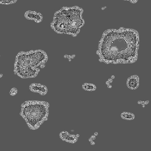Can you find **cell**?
Wrapping results in <instances>:
<instances>
[{"mask_svg": "<svg viewBox=\"0 0 151 151\" xmlns=\"http://www.w3.org/2000/svg\"><path fill=\"white\" fill-rule=\"evenodd\" d=\"M124 0L128 1V0Z\"/></svg>", "mask_w": 151, "mask_h": 151, "instance_id": "33", "label": "cell"}, {"mask_svg": "<svg viewBox=\"0 0 151 151\" xmlns=\"http://www.w3.org/2000/svg\"><path fill=\"white\" fill-rule=\"evenodd\" d=\"M106 84L107 85H108L109 84V82H108V81H107V82H106Z\"/></svg>", "mask_w": 151, "mask_h": 151, "instance_id": "26", "label": "cell"}, {"mask_svg": "<svg viewBox=\"0 0 151 151\" xmlns=\"http://www.w3.org/2000/svg\"><path fill=\"white\" fill-rule=\"evenodd\" d=\"M149 101L148 100H146V101L145 102V104H148V103H149Z\"/></svg>", "mask_w": 151, "mask_h": 151, "instance_id": "19", "label": "cell"}, {"mask_svg": "<svg viewBox=\"0 0 151 151\" xmlns=\"http://www.w3.org/2000/svg\"><path fill=\"white\" fill-rule=\"evenodd\" d=\"M141 102H142V101L141 100H139L138 101V104H141Z\"/></svg>", "mask_w": 151, "mask_h": 151, "instance_id": "22", "label": "cell"}, {"mask_svg": "<svg viewBox=\"0 0 151 151\" xmlns=\"http://www.w3.org/2000/svg\"><path fill=\"white\" fill-rule=\"evenodd\" d=\"M67 55H65L64 56V57L65 58H67Z\"/></svg>", "mask_w": 151, "mask_h": 151, "instance_id": "29", "label": "cell"}, {"mask_svg": "<svg viewBox=\"0 0 151 151\" xmlns=\"http://www.w3.org/2000/svg\"><path fill=\"white\" fill-rule=\"evenodd\" d=\"M138 1V0H128V1L133 4L136 3Z\"/></svg>", "mask_w": 151, "mask_h": 151, "instance_id": "13", "label": "cell"}, {"mask_svg": "<svg viewBox=\"0 0 151 151\" xmlns=\"http://www.w3.org/2000/svg\"><path fill=\"white\" fill-rule=\"evenodd\" d=\"M116 53L117 54H122V53L121 52H117Z\"/></svg>", "mask_w": 151, "mask_h": 151, "instance_id": "25", "label": "cell"}, {"mask_svg": "<svg viewBox=\"0 0 151 151\" xmlns=\"http://www.w3.org/2000/svg\"><path fill=\"white\" fill-rule=\"evenodd\" d=\"M38 84L36 83H33L30 85L29 88L30 90L32 92H37V89H38Z\"/></svg>", "mask_w": 151, "mask_h": 151, "instance_id": "11", "label": "cell"}, {"mask_svg": "<svg viewBox=\"0 0 151 151\" xmlns=\"http://www.w3.org/2000/svg\"><path fill=\"white\" fill-rule=\"evenodd\" d=\"M100 62H103V59H102V58H100V59L99 60Z\"/></svg>", "mask_w": 151, "mask_h": 151, "instance_id": "27", "label": "cell"}, {"mask_svg": "<svg viewBox=\"0 0 151 151\" xmlns=\"http://www.w3.org/2000/svg\"><path fill=\"white\" fill-rule=\"evenodd\" d=\"M121 118L126 120H133L135 118V116L133 113L128 112H123L121 113Z\"/></svg>", "mask_w": 151, "mask_h": 151, "instance_id": "7", "label": "cell"}, {"mask_svg": "<svg viewBox=\"0 0 151 151\" xmlns=\"http://www.w3.org/2000/svg\"><path fill=\"white\" fill-rule=\"evenodd\" d=\"M75 55H72L71 56V58H74L75 57Z\"/></svg>", "mask_w": 151, "mask_h": 151, "instance_id": "24", "label": "cell"}, {"mask_svg": "<svg viewBox=\"0 0 151 151\" xmlns=\"http://www.w3.org/2000/svg\"><path fill=\"white\" fill-rule=\"evenodd\" d=\"M89 141L90 142H91L92 141H93V140L91 138H89Z\"/></svg>", "mask_w": 151, "mask_h": 151, "instance_id": "20", "label": "cell"}, {"mask_svg": "<svg viewBox=\"0 0 151 151\" xmlns=\"http://www.w3.org/2000/svg\"><path fill=\"white\" fill-rule=\"evenodd\" d=\"M141 104L142 105H145V102L144 101L142 102L141 103Z\"/></svg>", "mask_w": 151, "mask_h": 151, "instance_id": "23", "label": "cell"}, {"mask_svg": "<svg viewBox=\"0 0 151 151\" xmlns=\"http://www.w3.org/2000/svg\"><path fill=\"white\" fill-rule=\"evenodd\" d=\"M24 16L27 20L34 21L37 23H39L43 20V17L42 14L35 11H27L25 13Z\"/></svg>", "mask_w": 151, "mask_h": 151, "instance_id": "4", "label": "cell"}, {"mask_svg": "<svg viewBox=\"0 0 151 151\" xmlns=\"http://www.w3.org/2000/svg\"><path fill=\"white\" fill-rule=\"evenodd\" d=\"M83 11L82 8L77 6L62 7L55 13L51 28L58 34L76 36L84 24L82 17Z\"/></svg>", "mask_w": 151, "mask_h": 151, "instance_id": "1", "label": "cell"}, {"mask_svg": "<svg viewBox=\"0 0 151 151\" xmlns=\"http://www.w3.org/2000/svg\"><path fill=\"white\" fill-rule=\"evenodd\" d=\"M90 144L91 145L93 146L95 145V143L93 141H92L90 142Z\"/></svg>", "mask_w": 151, "mask_h": 151, "instance_id": "15", "label": "cell"}, {"mask_svg": "<svg viewBox=\"0 0 151 151\" xmlns=\"http://www.w3.org/2000/svg\"><path fill=\"white\" fill-rule=\"evenodd\" d=\"M2 74H0V77H2Z\"/></svg>", "mask_w": 151, "mask_h": 151, "instance_id": "32", "label": "cell"}, {"mask_svg": "<svg viewBox=\"0 0 151 151\" xmlns=\"http://www.w3.org/2000/svg\"><path fill=\"white\" fill-rule=\"evenodd\" d=\"M45 67V65L44 64H42L41 65L40 67L41 68H44Z\"/></svg>", "mask_w": 151, "mask_h": 151, "instance_id": "16", "label": "cell"}, {"mask_svg": "<svg viewBox=\"0 0 151 151\" xmlns=\"http://www.w3.org/2000/svg\"><path fill=\"white\" fill-rule=\"evenodd\" d=\"M108 82H109V83H111L112 82H113V79H111V78H109V79L108 80Z\"/></svg>", "mask_w": 151, "mask_h": 151, "instance_id": "17", "label": "cell"}, {"mask_svg": "<svg viewBox=\"0 0 151 151\" xmlns=\"http://www.w3.org/2000/svg\"><path fill=\"white\" fill-rule=\"evenodd\" d=\"M111 78H112V79H114V78H115V76L113 75L111 77Z\"/></svg>", "mask_w": 151, "mask_h": 151, "instance_id": "28", "label": "cell"}, {"mask_svg": "<svg viewBox=\"0 0 151 151\" xmlns=\"http://www.w3.org/2000/svg\"><path fill=\"white\" fill-rule=\"evenodd\" d=\"M90 138H91L93 140H95L96 139V136L94 135H92L91 136Z\"/></svg>", "mask_w": 151, "mask_h": 151, "instance_id": "14", "label": "cell"}, {"mask_svg": "<svg viewBox=\"0 0 151 151\" xmlns=\"http://www.w3.org/2000/svg\"><path fill=\"white\" fill-rule=\"evenodd\" d=\"M108 88H111L112 87V86L111 85L109 84L108 85Z\"/></svg>", "mask_w": 151, "mask_h": 151, "instance_id": "21", "label": "cell"}, {"mask_svg": "<svg viewBox=\"0 0 151 151\" xmlns=\"http://www.w3.org/2000/svg\"><path fill=\"white\" fill-rule=\"evenodd\" d=\"M98 135V132H95L94 133V135L95 136H97Z\"/></svg>", "mask_w": 151, "mask_h": 151, "instance_id": "18", "label": "cell"}, {"mask_svg": "<svg viewBox=\"0 0 151 151\" xmlns=\"http://www.w3.org/2000/svg\"><path fill=\"white\" fill-rule=\"evenodd\" d=\"M127 85L130 89H136L139 86V77L136 75L131 76L127 81Z\"/></svg>", "mask_w": 151, "mask_h": 151, "instance_id": "5", "label": "cell"}, {"mask_svg": "<svg viewBox=\"0 0 151 151\" xmlns=\"http://www.w3.org/2000/svg\"><path fill=\"white\" fill-rule=\"evenodd\" d=\"M17 0H0V4L9 5L16 3Z\"/></svg>", "mask_w": 151, "mask_h": 151, "instance_id": "10", "label": "cell"}, {"mask_svg": "<svg viewBox=\"0 0 151 151\" xmlns=\"http://www.w3.org/2000/svg\"><path fill=\"white\" fill-rule=\"evenodd\" d=\"M82 87L84 90L89 91H95L97 89L95 85L91 83H84L82 85Z\"/></svg>", "mask_w": 151, "mask_h": 151, "instance_id": "8", "label": "cell"}, {"mask_svg": "<svg viewBox=\"0 0 151 151\" xmlns=\"http://www.w3.org/2000/svg\"><path fill=\"white\" fill-rule=\"evenodd\" d=\"M145 105H142V107H143V108H145Z\"/></svg>", "mask_w": 151, "mask_h": 151, "instance_id": "31", "label": "cell"}, {"mask_svg": "<svg viewBox=\"0 0 151 151\" xmlns=\"http://www.w3.org/2000/svg\"><path fill=\"white\" fill-rule=\"evenodd\" d=\"M47 92V87L41 84H38L37 93H39L42 95H44Z\"/></svg>", "mask_w": 151, "mask_h": 151, "instance_id": "9", "label": "cell"}, {"mask_svg": "<svg viewBox=\"0 0 151 151\" xmlns=\"http://www.w3.org/2000/svg\"><path fill=\"white\" fill-rule=\"evenodd\" d=\"M49 107L47 102L27 101L22 104L20 114L29 128L35 130L48 119Z\"/></svg>", "mask_w": 151, "mask_h": 151, "instance_id": "3", "label": "cell"}, {"mask_svg": "<svg viewBox=\"0 0 151 151\" xmlns=\"http://www.w3.org/2000/svg\"><path fill=\"white\" fill-rule=\"evenodd\" d=\"M48 59L47 53L41 50L20 52L16 57L15 73L23 78H34L40 71L37 67L45 64Z\"/></svg>", "mask_w": 151, "mask_h": 151, "instance_id": "2", "label": "cell"}, {"mask_svg": "<svg viewBox=\"0 0 151 151\" xmlns=\"http://www.w3.org/2000/svg\"><path fill=\"white\" fill-rule=\"evenodd\" d=\"M17 92H18V90L17 89L13 88L11 90L10 92V94L11 96H13L16 95V94H17Z\"/></svg>", "mask_w": 151, "mask_h": 151, "instance_id": "12", "label": "cell"}, {"mask_svg": "<svg viewBox=\"0 0 151 151\" xmlns=\"http://www.w3.org/2000/svg\"><path fill=\"white\" fill-rule=\"evenodd\" d=\"M105 35L103 33V36H102V37H105Z\"/></svg>", "mask_w": 151, "mask_h": 151, "instance_id": "30", "label": "cell"}, {"mask_svg": "<svg viewBox=\"0 0 151 151\" xmlns=\"http://www.w3.org/2000/svg\"><path fill=\"white\" fill-rule=\"evenodd\" d=\"M59 135L61 139L68 143H74L77 142L78 140L77 136L71 135L68 132L65 131L61 132Z\"/></svg>", "mask_w": 151, "mask_h": 151, "instance_id": "6", "label": "cell"}]
</instances>
